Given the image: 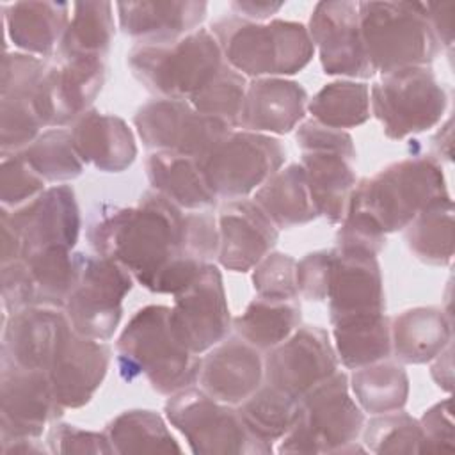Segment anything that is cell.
<instances>
[{"label": "cell", "mask_w": 455, "mask_h": 455, "mask_svg": "<svg viewBox=\"0 0 455 455\" xmlns=\"http://www.w3.org/2000/svg\"><path fill=\"white\" fill-rule=\"evenodd\" d=\"M183 229L185 212L151 188L133 206L101 204L87 226V240L96 254L121 263L151 291L174 259L190 256Z\"/></svg>", "instance_id": "6da1fadb"}, {"label": "cell", "mask_w": 455, "mask_h": 455, "mask_svg": "<svg viewBox=\"0 0 455 455\" xmlns=\"http://www.w3.org/2000/svg\"><path fill=\"white\" fill-rule=\"evenodd\" d=\"M116 363L124 382L146 377L165 396L199 382L201 357L174 334L171 307L151 304L140 307L116 341Z\"/></svg>", "instance_id": "7a4b0ae2"}, {"label": "cell", "mask_w": 455, "mask_h": 455, "mask_svg": "<svg viewBox=\"0 0 455 455\" xmlns=\"http://www.w3.org/2000/svg\"><path fill=\"white\" fill-rule=\"evenodd\" d=\"M210 32L224 62L243 76H290L302 71L315 53L307 27L299 21L256 23L226 14L212 21Z\"/></svg>", "instance_id": "3957f363"}, {"label": "cell", "mask_w": 455, "mask_h": 455, "mask_svg": "<svg viewBox=\"0 0 455 455\" xmlns=\"http://www.w3.org/2000/svg\"><path fill=\"white\" fill-rule=\"evenodd\" d=\"M450 199L444 172L434 156H407L361 180L350 201L366 210L380 229L395 233L428 206Z\"/></svg>", "instance_id": "277c9868"}, {"label": "cell", "mask_w": 455, "mask_h": 455, "mask_svg": "<svg viewBox=\"0 0 455 455\" xmlns=\"http://www.w3.org/2000/svg\"><path fill=\"white\" fill-rule=\"evenodd\" d=\"M366 57L377 73L428 66L443 50L425 2H357Z\"/></svg>", "instance_id": "5b68a950"}, {"label": "cell", "mask_w": 455, "mask_h": 455, "mask_svg": "<svg viewBox=\"0 0 455 455\" xmlns=\"http://www.w3.org/2000/svg\"><path fill=\"white\" fill-rule=\"evenodd\" d=\"M133 78L156 98L188 100L226 64L208 28L171 43H137L126 55Z\"/></svg>", "instance_id": "8992f818"}, {"label": "cell", "mask_w": 455, "mask_h": 455, "mask_svg": "<svg viewBox=\"0 0 455 455\" xmlns=\"http://www.w3.org/2000/svg\"><path fill=\"white\" fill-rule=\"evenodd\" d=\"M364 412L350 396L348 375L334 371L299 400V412L281 437L279 453H339L357 441Z\"/></svg>", "instance_id": "52a82bcc"}, {"label": "cell", "mask_w": 455, "mask_h": 455, "mask_svg": "<svg viewBox=\"0 0 455 455\" xmlns=\"http://www.w3.org/2000/svg\"><path fill=\"white\" fill-rule=\"evenodd\" d=\"M165 416L187 439L192 453L203 455H267L274 451L252 434L235 405L212 398L194 386L165 402Z\"/></svg>", "instance_id": "ba28073f"}, {"label": "cell", "mask_w": 455, "mask_h": 455, "mask_svg": "<svg viewBox=\"0 0 455 455\" xmlns=\"http://www.w3.org/2000/svg\"><path fill=\"white\" fill-rule=\"evenodd\" d=\"M446 107V89L428 66L386 73L370 89V112L393 140L437 126Z\"/></svg>", "instance_id": "9c48e42d"}, {"label": "cell", "mask_w": 455, "mask_h": 455, "mask_svg": "<svg viewBox=\"0 0 455 455\" xmlns=\"http://www.w3.org/2000/svg\"><path fill=\"white\" fill-rule=\"evenodd\" d=\"M286 160V148L272 135L231 130L197 162L217 197L242 199L256 192Z\"/></svg>", "instance_id": "30bf717a"}, {"label": "cell", "mask_w": 455, "mask_h": 455, "mask_svg": "<svg viewBox=\"0 0 455 455\" xmlns=\"http://www.w3.org/2000/svg\"><path fill=\"white\" fill-rule=\"evenodd\" d=\"M133 275L101 254L80 252V275L64 311L73 331L84 338L108 341L123 316V299L133 288Z\"/></svg>", "instance_id": "8fae6325"}, {"label": "cell", "mask_w": 455, "mask_h": 455, "mask_svg": "<svg viewBox=\"0 0 455 455\" xmlns=\"http://www.w3.org/2000/svg\"><path fill=\"white\" fill-rule=\"evenodd\" d=\"M133 124L142 144L151 151H171L199 160L219 142L231 124L196 110L188 100L155 98L140 105Z\"/></svg>", "instance_id": "7c38bea8"}, {"label": "cell", "mask_w": 455, "mask_h": 455, "mask_svg": "<svg viewBox=\"0 0 455 455\" xmlns=\"http://www.w3.org/2000/svg\"><path fill=\"white\" fill-rule=\"evenodd\" d=\"M171 325L176 338L197 355L228 338L231 315L217 265H204L201 274L174 295Z\"/></svg>", "instance_id": "4fadbf2b"}, {"label": "cell", "mask_w": 455, "mask_h": 455, "mask_svg": "<svg viewBox=\"0 0 455 455\" xmlns=\"http://www.w3.org/2000/svg\"><path fill=\"white\" fill-rule=\"evenodd\" d=\"M64 407L57 402L48 371L28 370L2 361L0 371V441L41 437Z\"/></svg>", "instance_id": "5bb4252c"}, {"label": "cell", "mask_w": 455, "mask_h": 455, "mask_svg": "<svg viewBox=\"0 0 455 455\" xmlns=\"http://www.w3.org/2000/svg\"><path fill=\"white\" fill-rule=\"evenodd\" d=\"M107 78L100 57H59L48 64L36 92V108L46 128H60L85 114Z\"/></svg>", "instance_id": "9a60e30c"}, {"label": "cell", "mask_w": 455, "mask_h": 455, "mask_svg": "<svg viewBox=\"0 0 455 455\" xmlns=\"http://www.w3.org/2000/svg\"><path fill=\"white\" fill-rule=\"evenodd\" d=\"M263 370L267 384L300 400L338 370V355L323 327L302 325L268 350Z\"/></svg>", "instance_id": "2e32d148"}, {"label": "cell", "mask_w": 455, "mask_h": 455, "mask_svg": "<svg viewBox=\"0 0 455 455\" xmlns=\"http://www.w3.org/2000/svg\"><path fill=\"white\" fill-rule=\"evenodd\" d=\"M307 32L315 50H318L325 75L363 80L375 75L361 39L357 2L334 0L315 4Z\"/></svg>", "instance_id": "e0dca14e"}, {"label": "cell", "mask_w": 455, "mask_h": 455, "mask_svg": "<svg viewBox=\"0 0 455 455\" xmlns=\"http://www.w3.org/2000/svg\"><path fill=\"white\" fill-rule=\"evenodd\" d=\"M2 361L28 370L48 371L73 332L64 307L27 306L4 315Z\"/></svg>", "instance_id": "ac0fdd59"}, {"label": "cell", "mask_w": 455, "mask_h": 455, "mask_svg": "<svg viewBox=\"0 0 455 455\" xmlns=\"http://www.w3.org/2000/svg\"><path fill=\"white\" fill-rule=\"evenodd\" d=\"M7 215L23 245V258L46 247L73 249L80 236V210L75 190L69 185L44 188L28 203Z\"/></svg>", "instance_id": "d6986e66"}, {"label": "cell", "mask_w": 455, "mask_h": 455, "mask_svg": "<svg viewBox=\"0 0 455 455\" xmlns=\"http://www.w3.org/2000/svg\"><path fill=\"white\" fill-rule=\"evenodd\" d=\"M219 263L231 272H249L279 238V229L252 199H229L219 212Z\"/></svg>", "instance_id": "ffe728a7"}, {"label": "cell", "mask_w": 455, "mask_h": 455, "mask_svg": "<svg viewBox=\"0 0 455 455\" xmlns=\"http://www.w3.org/2000/svg\"><path fill=\"white\" fill-rule=\"evenodd\" d=\"M265 379L259 350L240 336L226 338L201 359L199 384L212 398L240 405Z\"/></svg>", "instance_id": "44dd1931"}, {"label": "cell", "mask_w": 455, "mask_h": 455, "mask_svg": "<svg viewBox=\"0 0 455 455\" xmlns=\"http://www.w3.org/2000/svg\"><path fill=\"white\" fill-rule=\"evenodd\" d=\"M110 354L105 341L84 338L75 331L68 336L48 370L57 402L64 409H80L91 402L107 377Z\"/></svg>", "instance_id": "7402d4cb"}, {"label": "cell", "mask_w": 455, "mask_h": 455, "mask_svg": "<svg viewBox=\"0 0 455 455\" xmlns=\"http://www.w3.org/2000/svg\"><path fill=\"white\" fill-rule=\"evenodd\" d=\"M307 110L306 89L288 78L265 76L249 82L236 128L265 133H290Z\"/></svg>", "instance_id": "603a6c76"}, {"label": "cell", "mask_w": 455, "mask_h": 455, "mask_svg": "<svg viewBox=\"0 0 455 455\" xmlns=\"http://www.w3.org/2000/svg\"><path fill=\"white\" fill-rule=\"evenodd\" d=\"M119 28L137 43H171L201 28L203 0H139L116 4Z\"/></svg>", "instance_id": "cb8c5ba5"}, {"label": "cell", "mask_w": 455, "mask_h": 455, "mask_svg": "<svg viewBox=\"0 0 455 455\" xmlns=\"http://www.w3.org/2000/svg\"><path fill=\"white\" fill-rule=\"evenodd\" d=\"M329 320L382 313L386 307L380 265L375 256L347 254L334 249L332 272L325 299Z\"/></svg>", "instance_id": "d4e9b609"}, {"label": "cell", "mask_w": 455, "mask_h": 455, "mask_svg": "<svg viewBox=\"0 0 455 455\" xmlns=\"http://www.w3.org/2000/svg\"><path fill=\"white\" fill-rule=\"evenodd\" d=\"M69 132L80 160L98 171L123 172L135 162V135L119 116L89 108Z\"/></svg>", "instance_id": "484cf974"}, {"label": "cell", "mask_w": 455, "mask_h": 455, "mask_svg": "<svg viewBox=\"0 0 455 455\" xmlns=\"http://www.w3.org/2000/svg\"><path fill=\"white\" fill-rule=\"evenodd\" d=\"M7 37L23 53L52 57L57 53L71 18V4L27 0L2 4Z\"/></svg>", "instance_id": "4316f807"}, {"label": "cell", "mask_w": 455, "mask_h": 455, "mask_svg": "<svg viewBox=\"0 0 455 455\" xmlns=\"http://www.w3.org/2000/svg\"><path fill=\"white\" fill-rule=\"evenodd\" d=\"M146 176L153 190L183 212L208 210L217 203V196L208 187L199 162L192 156L151 151L146 158Z\"/></svg>", "instance_id": "83f0119b"}, {"label": "cell", "mask_w": 455, "mask_h": 455, "mask_svg": "<svg viewBox=\"0 0 455 455\" xmlns=\"http://www.w3.org/2000/svg\"><path fill=\"white\" fill-rule=\"evenodd\" d=\"M450 343L451 320L441 307H411L391 322V352L403 364L430 363Z\"/></svg>", "instance_id": "f1b7e54d"}, {"label": "cell", "mask_w": 455, "mask_h": 455, "mask_svg": "<svg viewBox=\"0 0 455 455\" xmlns=\"http://www.w3.org/2000/svg\"><path fill=\"white\" fill-rule=\"evenodd\" d=\"M354 162L338 153L307 151L300 156L309 196L318 217L339 224L345 217L357 178Z\"/></svg>", "instance_id": "f546056e"}, {"label": "cell", "mask_w": 455, "mask_h": 455, "mask_svg": "<svg viewBox=\"0 0 455 455\" xmlns=\"http://www.w3.org/2000/svg\"><path fill=\"white\" fill-rule=\"evenodd\" d=\"M332 345L345 368L355 370L391 354V320L382 313H363L341 316L331 322Z\"/></svg>", "instance_id": "4dcf8cb0"}, {"label": "cell", "mask_w": 455, "mask_h": 455, "mask_svg": "<svg viewBox=\"0 0 455 455\" xmlns=\"http://www.w3.org/2000/svg\"><path fill=\"white\" fill-rule=\"evenodd\" d=\"M252 201L267 213L277 229L302 226L318 217L300 164H291L272 174L254 192Z\"/></svg>", "instance_id": "1f68e13d"}, {"label": "cell", "mask_w": 455, "mask_h": 455, "mask_svg": "<svg viewBox=\"0 0 455 455\" xmlns=\"http://www.w3.org/2000/svg\"><path fill=\"white\" fill-rule=\"evenodd\" d=\"M71 18L62 36L57 57H100L103 59L112 44L114 4L85 0L71 4Z\"/></svg>", "instance_id": "d6a6232c"}, {"label": "cell", "mask_w": 455, "mask_h": 455, "mask_svg": "<svg viewBox=\"0 0 455 455\" xmlns=\"http://www.w3.org/2000/svg\"><path fill=\"white\" fill-rule=\"evenodd\" d=\"M302 311L297 299L274 300L258 297L233 320L236 334L258 350H272L300 327Z\"/></svg>", "instance_id": "836d02e7"}, {"label": "cell", "mask_w": 455, "mask_h": 455, "mask_svg": "<svg viewBox=\"0 0 455 455\" xmlns=\"http://www.w3.org/2000/svg\"><path fill=\"white\" fill-rule=\"evenodd\" d=\"M114 453H180L181 446L164 418L148 409L117 414L105 428Z\"/></svg>", "instance_id": "e575fe53"}, {"label": "cell", "mask_w": 455, "mask_h": 455, "mask_svg": "<svg viewBox=\"0 0 455 455\" xmlns=\"http://www.w3.org/2000/svg\"><path fill=\"white\" fill-rule=\"evenodd\" d=\"M25 259L36 290L37 306L64 307L80 275V252L66 247H46L27 254Z\"/></svg>", "instance_id": "d590c367"}, {"label": "cell", "mask_w": 455, "mask_h": 455, "mask_svg": "<svg viewBox=\"0 0 455 455\" xmlns=\"http://www.w3.org/2000/svg\"><path fill=\"white\" fill-rule=\"evenodd\" d=\"M348 387L363 412L371 416L398 411L409 398L407 371L400 364L386 361L355 368Z\"/></svg>", "instance_id": "8d00e7d4"}, {"label": "cell", "mask_w": 455, "mask_h": 455, "mask_svg": "<svg viewBox=\"0 0 455 455\" xmlns=\"http://www.w3.org/2000/svg\"><path fill=\"white\" fill-rule=\"evenodd\" d=\"M405 243L427 265L446 267L453 258V203L439 201L405 226Z\"/></svg>", "instance_id": "74e56055"}, {"label": "cell", "mask_w": 455, "mask_h": 455, "mask_svg": "<svg viewBox=\"0 0 455 455\" xmlns=\"http://www.w3.org/2000/svg\"><path fill=\"white\" fill-rule=\"evenodd\" d=\"M307 112L325 126L355 128L370 119V87L355 80L331 82L307 100Z\"/></svg>", "instance_id": "f35d334b"}, {"label": "cell", "mask_w": 455, "mask_h": 455, "mask_svg": "<svg viewBox=\"0 0 455 455\" xmlns=\"http://www.w3.org/2000/svg\"><path fill=\"white\" fill-rule=\"evenodd\" d=\"M18 153L48 183L71 181L84 171V162L76 155L71 132L66 128L43 130Z\"/></svg>", "instance_id": "ab89813d"}, {"label": "cell", "mask_w": 455, "mask_h": 455, "mask_svg": "<svg viewBox=\"0 0 455 455\" xmlns=\"http://www.w3.org/2000/svg\"><path fill=\"white\" fill-rule=\"evenodd\" d=\"M238 411L254 435L274 443L293 425L299 412V400L272 384H261L240 403Z\"/></svg>", "instance_id": "60d3db41"}, {"label": "cell", "mask_w": 455, "mask_h": 455, "mask_svg": "<svg viewBox=\"0 0 455 455\" xmlns=\"http://www.w3.org/2000/svg\"><path fill=\"white\" fill-rule=\"evenodd\" d=\"M361 432L366 450L371 453H421L419 419L402 409L375 414Z\"/></svg>", "instance_id": "b9f144b4"}, {"label": "cell", "mask_w": 455, "mask_h": 455, "mask_svg": "<svg viewBox=\"0 0 455 455\" xmlns=\"http://www.w3.org/2000/svg\"><path fill=\"white\" fill-rule=\"evenodd\" d=\"M247 85L249 82L242 73L224 64L206 85L188 98V101L196 110L219 117L236 128Z\"/></svg>", "instance_id": "7bdbcfd3"}, {"label": "cell", "mask_w": 455, "mask_h": 455, "mask_svg": "<svg viewBox=\"0 0 455 455\" xmlns=\"http://www.w3.org/2000/svg\"><path fill=\"white\" fill-rule=\"evenodd\" d=\"M46 128L36 100L25 94H0V148L2 155L25 149Z\"/></svg>", "instance_id": "ee69618b"}, {"label": "cell", "mask_w": 455, "mask_h": 455, "mask_svg": "<svg viewBox=\"0 0 455 455\" xmlns=\"http://www.w3.org/2000/svg\"><path fill=\"white\" fill-rule=\"evenodd\" d=\"M336 233V251L347 254L375 256L386 245V233L375 219L361 206L348 203L343 220Z\"/></svg>", "instance_id": "f6af8a7d"}, {"label": "cell", "mask_w": 455, "mask_h": 455, "mask_svg": "<svg viewBox=\"0 0 455 455\" xmlns=\"http://www.w3.org/2000/svg\"><path fill=\"white\" fill-rule=\"evenodd\" d=\"M252 286L258 297L274 300H293L297 290V261L290 254L270 251L252 268Z\"/></svg>", "instance_id": "bcb514c9"}, {"label": "cell", "mask_w": 455, "mask_h": 455, "mask_svg": "<svg viewBox=\"0 0 455 455\" xmlns=\"http://www.w3.org/2000/svg\"><path fill=\"white\" fill-rule=\"evenodd\" d=\"M44 180L20 153L2 155L0 201L5 208H18L44 190Z\"/></svg>", "instance_id": "7dc6e473"}, {"label": "cell", "mask_w": 455, "mask_h": 455, "mask_svg": "<svg viewBox=\"0 0 455 455\" xmlns=\"http://www.w3.org/2000/svg\"><path fill=\"white\" fill-rule=\"evenodd\" d=\"M48 62L23 52H5L0 73V94H25L36 100Z\"/></svg>", "instance_id": "c3c4849f"}, {"label": "cell", "mask_w": 455, "mask_h": 455, "mask_svg": "<svg viewBox=\"0 0 455 455\" xmlns=\"http://www.w3.org/2000/svg\"><path fill=\"white\" fill-rule=\"evenodd\" d=\"M50 453L85 455V453H114L112 443L105 432L78 428L69 423L53 421L46 435Z\"/></svg>", "instance_id": "681fc988"}, {"label": "cell", "mask_w": 455, "mask_h": 455, "mask_svg": "<svg viewBox=\"0 0 455 455\" xmlns=\"http://www.w3.org/2000/svg\"><path fill=\"white\" fill-rule=\"evenodd\" d=\"M297 146L302 153L322 151V153H338L350 160H355V146L350 133L345 130L325 126L315 119L304 121L295 132Z\"/></svg>", "instance_id": "f907efd6"}, {"label": "cell", "mask_w": 455, "mask_h": 455, "mask_svg": "<svg viewBox=\"0 0 455 455\" xmlns=\"http://www.w3.org/2000/svg\"><path fill=\"white\" fill-rule=\"evenodd\" d=\"M334 249L315 251L297 261V290L306 300L325 302L332 272Z\"/></svg>", "instance_id": "816d5d0a"}, {"label": "cell", "mask_w": 455, "mask_h": 455, "mask_svg": "<svg viewBox=\"0 0 455 455\" xmlns=\"http://www.w3.org/2000/svg\"><path fill=\"white\" fill-rule=\"evenodd\" d=\"M423 434L421 453L434 451H453V419H451V400L444 398L423 412L419 418Z\"/></svg>", "instance_id": "f5cc1de1"}, {"label": "cell", "mask_w": 455, "mask_h": 455, "mask_svg": "<svg viewBox=\"0 0 455 455\" xmlns=\"http://www.w3.org/2000/svg\"><path fill=\"white\" fill-rule=\"evenodd\" d=\"M4 315H12L27 306H36V290L25 259L2 265Z\"/></svg>", "instance_id": "db71d44e"}, {"label": "cell", "mask_w": 455, "mask_h": 455, "mask_svg": "<svg viewBox=\"0 0 455 455\" xmlns=\"http://www.w3.org/2000/svg\"><path fill=\"white\" fill-rule=\"evenodd\" d=\"M427 18L430 21V27L439 39L441 46L451 50L453 46V11H455V2L446 0V2H427Z\"/></svg>", "instance_id": "11a10c76"}, {"label": "cell", "mask_w": 455, "mask_h": 455, "mask_svg": "<svg viewBox=\"0 0 455 455\" xmlns=\"http://www.w3.org/2000/svg\"><path fill=\"white\" fill-rule=\"evenodd\" d=\"M284 4L283 2H256V0H236L229 4V9L233 14L249 20V21H256V23H263L265 20H268L272 14H275Z\"/></svg>", "instance_id": "9f6ffc18"}, {"label": "cell", "mask_w": 455, "mask_h": 455, "mask_svg": "<svg viewBox=\"0 0 455 455\" xmlns=\"http://www.w3.org/2000/svg\"><path fill=\"white\" fill-rule=\"evenodd\" d=\"M0 231H2V265L21 259L23 258V245L18 231L14 229L7 208L2 206V215H0Z\"/></svg>", "instance_id": "6f0895ef"}, {"label": "cell", "mask_w": 455, "mask_h": 455, "mask_svg": "<svg viewBox=\"0 0 455 455\" xmlns=\"http://www.w3.org/2000/svg\"><path fill=\"white\" fill-rule=\"evenodd\" d=\"M41 437H16L0 441L4 455H32V453H50V448L39 441Z\"/></svg>", "instance_id": "680465c9"}, {"label": "cell", "mask_w": 455, "mask_h": 455, "mask_svg": "<svg viewBox=\"0 0 455 455\" xmlns=\"http://www.w3.org/2000/svg\"><path fill=\"white\" fill-rule=\"evenodd\" d=\"M432 379L441 389L451 391L453 387V364H451V345H448L432 364Z\"/></svg>", "instance_id": "91938a15"}, {"label": "cell", "mask_w": 455, "mask_h": 455, "mask_svg": "<svg viewBox=\"0 0 455 455\" xmlns=\"http://www.w3.org/2000/svg\"><path fill=\"white\" fill-rule=\"evenodd\" d=\"M434 146L437 149V155L444 156L446 160H451V117L443 124V128L434 137Z\"/></svg>", "instance_id": "94428289"}]
</instances>
